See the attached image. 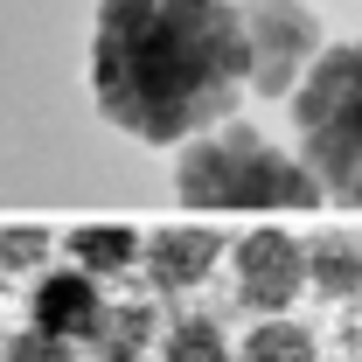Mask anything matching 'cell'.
Returning a JSON list of instances; mask_svg holds the SVG:
<instances>
[{"label":"cell","instance_id":"obj_1","mask_svg":"<svg viewBox=\"0 0 362 362\" xmlns=\"http://www.w3.org/2000/svg\"><path fill=\"white\" fill-rule=\"evenodd\" d=\"M244 77V21L230 0H98L90 98L139 146H181L223 126Z\"/></svg>","mask_w":362,"mask_h":362},{"label":"cell","instance_id":"obj_2","mask_svg":"<svg viewBox=\"0 0 362 362\" xmlns=\"http://www.w3.org/2000/svg\"><path fill=\"white\" fill-rule=\"evenodd\" d=\"M175 188L188 209H314L320 202L307 160L251 126H202L195 139H181Z\"/></svg>","mask_w":362,"mask_h":362},{"label":"cell","instance_id":"obj_3","mask_svg":"<svg viewBox=\"0 0 362 362\" xmlns=\"http://www.w3.org/2000/svg\"><path fill=\"white\" fill-rule=\"evenodd\" d=\"M293 133L320 195L362 209V35L307 63V77L293 84Z\"/></svg>","mask_w":362,"mask_h":362},{"label":"cell","instance_id":"obj_4","mask_svg":"<svg viewBox=\"0 0 362 362\" xmlns=\"http://www.w3.org/2000/svg\"><path fill=\"white\" fill-rule=\"evenodd\" d=\"M244 21V77L258 98H293V84L307 77L320 49V21L307 0H237Z\"/></svg>","mask_w":362,"mask_h":362},{"label":"cell","instance_id":"obj_5","mask_svg":"<svg viewBox=\"0 0 362 362\" xmlns=\"http://www.w3.org/2000/svg\"><path fill=\"white\" fill-rule=\"evenodd\" d=\"M300 293H307V251L286 230H258V237L237 244V300L258 320L286 314Z\"/></svg>","mask_w":362,"mask_h":362},{"label":"cell","instance_id":"obj_6","mask_svg":"<svg viewBox=\"0 0 362 362\" xmlns=\"http://www.w3.org/2000/svg\"><path fill=\"white\" fill-rule=\"evenodd\" d=\"M105 314V300H98V279L90 272H42V286H35V300H28V327H42L56 341H90V327Z\"/></svg>","mask_w":362,"mask_h":362},{"label":"cell","instance_id":"obj_7","mask_svg":"<svg viewBox=\"0 0 362 362\" xmlns=\"http://www.w3.org/2000/svg\"><path fill=\"white\" fill-rule=\"evenodd\" d=\"M223 258V237L216 230H153V244H139V265L160 293H188L202 286Z\"/></svg>","mask_w":362,"mask_h":362},{"label":"cell","instance_id":"obj_8","mask_svg":"<svg viewBox=\"0 0 362 362\" xmlns=\"http://www.w3.org/2000/svg\"><path fill=\"white\" fill-rule=\"evenodd\" d=\"M70 265L90 279H119L139 265V230L133 223H84L70 230Z\"/></svg>","mask_w":362,"mask_h":362},{"label":"cell","instance_id":"obj_9","mask_svg":"<svg viewBox=\"0 0 362 362\" xmlns=\"http://www.w3.org/2000/svg\"><path fill=\"white\" fill-rule=\"evenodd\" d=\"M146 341H153V307H146V300L105 307V314H98V327H90L98 362H139V356H146Z\"/></svg>","mask_w":362,"mask_h":362},{"label":"cell","instance_id":"obj_10","mask_svg":"<svg viewBox=\"0 0 362 362\" xmlns=\"http://www.w3.org/2000/svg\"><path fill=\"white\" fill-rule=\"evenodd\" d=\"M307 286L327 293V300H356V293H362V251L341 244V237L314 244V251H307Z\"/></svg>","mask_w":362,"mask_h":362},{"label":"cell","instance_id":"obj_11","mask_svg":"<svg viewBox=\"0 0 362 362\" xmlns=\"http://www.w3.org/2000/svg\"><path fill=\"white\" fill-rule=\"evenodd\" d=\"M160 356L168 362H230V341L216 327V314H181L168 327V341H160Z\"/></svg>","mask_w":362,"mask_h":362},{"label":"cell","instance_id":"obj_12","mask_svg":"<svg viewBox=\"0 0 362 362\" xmlns=\"http://www.w3.org/2000/svg\"><path fill=\"white\" fill-rule=\"evenodd\" d=\"M244 362H314V334L293 327V320H258L251 341H244Z\"/></svg>","mask_w":362,"mask_h":362},{"label":"cell","instance_id":"obj_13","mask_svg":"<svg viewBox=\"0 0 362 362\" xmlns=\"http://www.w3.org/2000/svg\"><path fill=\"white\" fill-rule=\"evenodd\" d=\"M49 230L42 223H0V272H42Z\"/></svg>","mask_w":362,"mask_h":362},{"label":"cell","instance_id":"obj_14","mask_svg":"<svg viewBox=\"0 0 362 362\" xmlns=\"http://www.w3.org/2000/svg\"><path fill=\"white\" fill-rule=\"evenodd\" d=\"M0 362H77V356H70V341H56V334H42V327H28V334L7 341V356H0Z\"/></svg>","mask_w":362,"mask_h":362}]
</instances>
